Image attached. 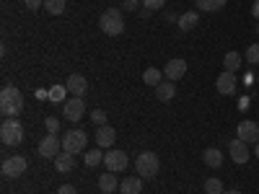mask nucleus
<instances>
[{
	"mask_svg": "<svg viewBox=\"0 0 259 194\" xmlns=\"http://www.w3.org/2000/svg\"><path fill=\"white\" fill-rule=\"evenodd\" d=\"M0 112L6 117H18L24 112V93H21L16 85H6L0 91Z\"/></svg>",
	"mask_w": 259,
	"mask_h": 194,
	"instance_id": "1",
	"label": "nucleus"
},
{
	"mask_svg": "<svg viewBox=\"0 0 259 194\" xmlns=\"http://www.w3.org/2000/svg\"><path fill=\"white\" fill-rule=\"evenodd\" d=\"M99 29L106 34V36H119L124 31V18L117 8H106L99 18Z\"/></svg>",
	"mask_w": 259,
	"mask_h": 194,
	"instance_id": "2",
	"label": "nucleus"
},
{
	"mask_svg": "<svg viewBox=\"0 0 259 194\" xmlns=\"http://www.w3.org/2000/svg\"><path fill=\"white\" fill-rule=\"evenodd\" d=\"M135 168H138V176L140 179H153L158 174V168H161V161L156 153H150V150H145V153L138 156L135 161Z\"/></svg>",
	"mask_w": 259,
	"mask_h": 194,
	"instance_id": "3",
	"label": "nucleus"
},
{
	"mask_svg": "<svg viewBox=\"0 0 259 194\" xmlns=\"http://www.w3.org/2000/svg\"><path fill=\"white\" fill-rule=\"evenodd\" d=\"M0 140L6 145H21L24 142V127H21V122L16 117H8L3 122V127H0Z\"/></svg>",
	"mask_w": 259,
	"mask_h": 194,
	"instance_id": "4",
	"label": "nucleus"
},
{
	"mask_svg": "<svg viewBox=\"0 0 259 194\" xmlns=\"http://www.w3.org/2000/svg\"><path fill=\"white\" fill-rule=\"evenodd\" d=\"M85 142H89V135H85L83 129H70V132L62 135V150L65 153H73V156L83 153Z\"/></svg>",
	"mask_w": 259,
	"mask_h": 194,
	"instance_id": "5",
	"label": "nucleus"
},
{
	"mask_svg": "<svg viewBox=\"0 0 259 194\" xmlns=\"http://www.w3.org/2000/svg\"><path fill=\"white\" fill-rule=\"evenodd\" d=\"M104 166H106V171H112V174H119V171H124L127 166H130V161H127V153H122V150H114V148H109L104 153Z\"/></svg>",
	"mask_w": 259,
	"mask_h": 194,
	"instance_id": "6",
	"label": "nucleus"
},
{
	"mask_svg": "<svg viewBox=\"0 0 259 194\" xmlns=\"http://www.w3.org/2000/svg\"><path fill=\"white\" fill-rule=\"evenodd\" d=\"M26 158L24 156H11V158H6L3 161V176H8V179H18V176H24L26 174Z\"/></svg>",
	"mask_w": 259,
	"mask_h": 194,
	"instance_id": "7",
	"label": "nucleus"
},
{
	"mask_svg": "<svg viewBox=\"0 0 259 194\" xmlns=\"http://www.w3.org/2000/svg\"><path fill=\"white\" fill-rule=\"evenodd\" d=\"M83 114H85V101H83L80 96H73V99L65 101L62 117L68 119V122H78V119H83Z\"/></svg>",
	"mask_w": 259,
	"mask_h": 194,
	"instance_id": "8",
	"label": "nucleus"
},
{
	"mask_svg": "<svg viewBox=\"0 0 259 194\" xmlns=\"http://www.w3.org/2000/svg\"><path fill=\"white\" fill-rule=\"evenodd\" d=\"M60 148H62V140H57V135H52V132H47V137H41L39 140V156L41 158H57V153H60Z\"/></svg>",
	"mask_w": 259,
	"mask_h": 194,
	"instance_id": "9",
	"label": "nucleus"
},
{
	"mask_svg": "<svg viewBox=\"0 0 259 194\" xmlns=\"http://www.w3.org/2000/svg\"><path fill=\"white\" fill-rule=\"evenodd\" d=\"M246 145H249V142H244L241 137H236V140L228 142V153H231V161H233V163L244 166V163L249 161V148H246Z\"/></svg>",
	"mask_w": 259,
	"mask_h": 194,
	"instance_id": "10",
	"label": "nucleus"
},
{
	"mask_svg": "<svg viewBox=\"0 0 259 194\" xmlns=\"http://www.w3.org/2000/svg\"><path fill=\"white\" fill-rule=\"evenodd\" d=\"M184 73H187V62L182 60V57H174V60H168L166 62V68H163V75L168 78V80H179V78H184Z\"/></svg>",
	"mask_w": 259,
	"mask_h": 194,
	"instance_id": "11",
	"label": "nucleus"
},
{
	"mask_svg": "<svg viewBox=\"0 0 259 194\" xmlns=\"http://www.w3.org/2000/svg\"><path fill=\"white\" fill-rule=\"evenodd\" d=\"M65 88H68V93L83 99V93L89 91V83H85V78L80 73H73V75H68V80H65Z\"/></svg>",
	"mask_w": 259,
	"mask_h": 194,
	"instance_id": "12",
	"label": "nucleus"
},
{
	"mask_svg": "<svg viewBox=\"0 0 259 194\" xmlns=\"http://www.w3.org/2000/svg\"><path fill=\"white\" fill-rule=\"evenodd\" d=\"M239 137L244 140V142H259V124L256 122H251V119H244L241 124H239Z\"/></svg>",
	"mask_w": 259,
	"mask_h": 194,
	"instance_id": "13",
	"label": "nucleus"
},
{
	"mask_svg": "<svg viewBox=\"0 0 259 194\" xmlns=\"http://www.w3.org/2000/svg\"><path fill=\"white\" fill-rule=\"evenodd\" d=\"M215 88H218V93H223V96L236 93V75L228 73V70H223V73L218 75V80H215Z\"/></svg>",
	"mask_w": 259,
	"mask_h": 194,
	"instance_id": "14",
	"label": "nucleus"
},
{
	"mask_svg": "<svg viewBox=\"0 0 259 194\" xmlns=\"http://www.w3.org/2000/svg\"><path fill=\"white\" fill-rule=\"evenodd\" d=\"M114 137H117L114 127H109V124L99 127L96 129V148H112L114 145Z\"/></svg>",
	"mask_w": 259,
	"mask_h": 194,
	"instance_id": "15",
	"label": "nucleus"
},
{
	"mask_svg": "<svg viewBox=\"0 0 259 194\" xmlns=\"http://www.w3.org/2000/svg\"><path fill=\"white\" fill-rule=\"evenodd\" d=\"M55 168H57V174H70V171L75 168V156L73 153H57V158H55Z\"/></svg>",
	"mask_w": 259,
	"mask_h": 194,
	"instance_id": "16",
	"label": "nucleus"
},
{
	"mask_svg": "<svg viewBox=\"0 0 259 194\" xmlns=\"http://www.w3.org/2000/svg\"><path fill=\"white\" fill-rule=\"evenodd\" d=\"M179 29L182 31H192V29H197V24H200V13L197 11H187V13H182L179 16Z\"/></svg>",
	"mask_w": 259,
	"mask_h": 194,
	"instance_id": "17",
	"label": "nucleus"
},
{
	"mask_svg": "<svg viewBox=\"0 0 259 194\" xmlns=\"http://www.w3.org/2000/svg\"><path fill=\"white\" fill-rule=\"evenodd\" d=\"M143 191V181L140 176H130L119 181V194H140Z\"/></svg>",
	"mask_w": 259,
	"mask_h": 194,
	"instance_id": "18",
	"label": "nucleus"
},
{
	"mask_svg": "<svg viewBox=\"0 0 259 194\" xmlns=\"http://www.w3.org/2000/svg\"><path fill=\"white\" fill-rule=\"evenodd\" d=\"M177 96V85H174V80H163L161 85H158V88H156V99L158 101H171V99H174Z\"/></svg>",
	"mask_w": 259,
	"mask_h": 194,
	"instance_id": "19",
	"label": "nucleus"
},
{
	"mask_svg": "<svg viewBox=\"0 0 259 194\" xmlns=\"http://www.w3.org/2000/svg\"><path fill=\"white\" fill-rule=\"evenodd\" d=\"M202 161H205L207 168H221L223 166V153H221L218 148H207L205 153H202Z\"/></svg>",
	"mask_w": 259,
	"mask_h": 194,
	"instance_id": "20",
	"label": "nucleus"
},
{
	"mask_svg": "<svg viewBox=\"0 0 259 194\" xmlns=\"http://www.w3.org/2000/svg\"><path fill=\"white\" fill-rule=\"evenodd\" d=\"M99 189H101L104 194H114V191L119 189V181L114 179V174H112V171H106L104 176H99Z\"/></svg>",
	"mask_w": 259,
	"mask_h": 194,
	"instance_id": "21",
	"label": "nucleus"
},
{
	"mask_svg": "<svg viewBox=\"0 0 259 194\" xmlns=\"http://www.w3.org/2000/svg\"><path fill=\"white\" fill-rule=\"evenodd\" d=\"M197 3V11H202V13H215V11H221L228 0H194Z\"/></svg>",
	"mask_w": 259,
	"mask_h": 194,
	"instance_id": "22",
	"label": "nucleus"
},
{
	"mask_svg": "<svg viewBox=\"0 0 259 194\" xmlns=\"http://www.w3.org/2000/svg\"><path fill=\"white\" fill-rule=\"evenodd\" d=\"M241 55L239 52H228L226 57H223V70H228V73H236V70H239L241 68Z\"/></svg>",
	"mask_w": 259,
	"mask_h": 194,
	"instance_id": "23",
	"label": "nucleus"
},
{
	"mask_svg": "<svg viewBox=\"0 0 259 194\" xmlns=\"http://www.w3.org/2000/svg\"><path fill=\"white\" fill-rule=\"evenodd\" d=\"M143 83H145V85H153V88H158V85L163 83V80H161V70L148 68V70L143 73Z\"/></svg>",
	"mask_w": 259,
	"mask_h": 194,
	"instance_id": "24",
	"label": "nucleus"
},
{
	"mask_svg": "<svg viewBox=\"0 0 259 194\" xmlns=\"http://www.w3.org/2000/svg\"><path fill=\"white\" fill-rule=\"evenodd\" d=\"M83 163L89 166V168H94V166L104 163V153H101V148H96V150H89V153L83 156Z\"/></svg>",
	"mask_w": 259,
	"mask_h": 194,
	"instance_id": "25",
	"label": "nucleus"
},
{
	"mask_svg": "<svg viewBox=\"0 0 259 194\" xmlns=\"http://www.w3.org/2000/svg\"><path fill=\"white\" fill-rule=\"evenodd\" d=\"M65 0H45V11L50 13V16H62L65 13Z\"/></svg>",
	"mask_w": 259,
	"mask_h": 194,
	"instance_id": "26",
	"label": "nucleus"
},
{
	"mask_svg": "<svg viewBox=\"0 0 259 194\" xmlns=\"http://www.w3.org/2000/svg\"><path fill=\"white\" fill-rule=\"evenodd\" d=\"M223 181L221 179H207L205 181V194H223Z\"/></svg>",
	"mask_w": 259,
	"mask_h": 194,
	"instance_id": "27",
	"label": "nucleus"
},
{
	"mask_svg": "<svg viewBox=\"0 0 259 194\" xmlns=\"http://www.w3.org/2000/svg\"><path fill=\"white\" fill-rule=\"evenodd\" d=\"M65 93H68L65 85H52V88H50V101L52 104H60V101H65Z\"/></svg>",
	"mask_w": 259,
	"mask_h": 194,
	"instance_id": "28",
	"label": "nucleus"
},
{
	"mask_svg": "<svg viewBox=\"0 0 259 194\" xmlns=\"http://www.w3.org/2000/svg\"><path fill=\"white\" fill-rule=\"evenodd\" d=\"M246 62L259 65V44H251V47L246 50Z\"/></svg>",
	"mask_w": 259,
	"mask_h": 194,
	"instance_id": "29",
	"label": "nucleus"
},
{
	"mask_svg": "<svg viewBox=\"0 0 259 194\" xmlns=\"http://www.w3.org/2000/svg\"><path fill=\"white\" fill-rule=\"evenodd\" d=\"M45 124H47V132H52V135L60 132V119H57V117H47Z\"/></svg>",
	"mask_w": 259,
	"mask_h": 194,
	"instance_id": "30",
	"label": "nucleus"
},
{
	"mask_svg": "<svg viewBox=\"0 0 259 194\" xmlns=\"http://www.w3.org/2000/svg\"><path fill=\"white\" fill-rule=\"evenodd\" d=\"M91 122H94L96 127H104V124H106V114H104L101 109H94V112H91Z\"/></svg>",
	"mask_w": 259,
	"mask_h": 194,
	"instance_id": "31",
	"label": "nucleus"
},
{
	"mask_svg": "<svg viewBox=\"0 0 259 194\" xmlns=\"http://www.w3.org/2000/svg\"><path fill=\"white\" fill-rule=\"evenodd\" d=\"M163 6H166V0H143V8H148V11H158Z\"/></svg>",
	"mask_w": 259,
	"mask_h": 194,
	"instance_id": "32",
	"label": "nucleus"
},
{
	"mask_svg": "<svg viewBox=\"0 0 259 194\" xmlns=\"http://www.w3.org/2000/svg\"><path fill=\"white\" fill-rule=\"evenodd\" d=\"M140 0H122V11H138Z\"/></svg>",
	"mask_w": 259,
	"mask_h": 194,
	"instance_id": "33",
	"label": "nucleus"
},
{
	"mask_svg": "<svg viewBox=\"0 0 259 194\" xmlns=\"http://www.w3.org/2000/svg\"><path fill=\"white\" fill-rule=\"evenodd\" d=\"M24 6L29 11H39V8H45V0H24Z\"/></svg>",
	"mask_w": 259,
	"mask_h": 194,
	"instance_id": "34",
	"label": "nucleus"
},
{
	"mask_svg": "<svg viewBox=\"0 0 259 194\" xmlns=\"http://www.w3.org/2000/svg\"><path fill=\"white\" fill-rule=\"evenodd\" d=\"M57 194H78V189H75L73 184H62V186L57 189Z\"/></svg>",
	"mask_w": 259,
	"mask_h": 194,
	"instance_id": "35",
	"label": "nucleus"
},
{
	"mask_svg": "<svg viewBox=\"0 0 259 194\" xmlns=\"http://www.w3.org/2000/svg\"><path fill=\"white\" fill-rule=\"evenodd\" d=\"M36 99H45V101H50V88L45 91V88H39L36 91Z\"/></svg>",
	"mask_w": 259,
	"mask_h": 194,
	"instance_id": "36",
	"label": "nucleus"
},
{
	"mask_svg": "<svg viewBox=\"0 0 259 194\" xmlns=\"http://www.w3.org/2000/svg\"><path fill=\"white\" fill-rule=\"evenodd\" d=\"M251 16L259 21V0H254V6H251Z\"/></svg>",
	"mask_w": 259,
	"mask_h": 194,
	"instance_id": "37",
	"label": "nucleus"
},
{
	"mask_svg": "<svg viewBox=\"0 0 259 194\" xmlns=\"http://www.w3.org/2000/svg\"><path fill=\"white\" fill-rule=\"evenodd\" d=\"M166 21H168V24H177L179 18H177V13H166Z\"/></svg>",
	"mask_w": 259,
	"mask_h": 194,
	"instance_id": "38",
	"label": "nucleus"
},
{
	"mask_svg": "<svg viewBox=\"0 0 259 194\" xmlns=\"http://www.w3.org/2000/svg\"><path fill=\"white\" fill-rule=\"evenodd\" d=\"M223 194H244V191H239V189H228V191H223Z\"/></svg>",
	"mask_w": 259,
	"mask_h": 194,
	"instance_id": "39",
	"label": "nucleus"
},
{
	"mask_svg": "<svg viewBox=\"0 0 259 194\" xmlns=\"http://www.w3.org/2000/svg\"><path fill=\"white\" fill-rule=\"evenodd\" d=\"M254 153H256V158H259V142L254 145Z\"/></svg>",
	"mask_w": 259,
	"mask_h": 194,
	"instance_id": "40",
	"label": "nucleus"
},
{
	"mask_svg": "<svg viewBox=\"0 0 259 194\" xmlns=\"http://www.w3.org/2000/svg\"><path fill=\"white\" fill-rule=\"evenodd\" d=\"M256 34H259V24H256Z\"/></svg>",
	"mask_w": 259,
	"mask_h": 194,
	"instance_id": "41",
	"label": "nucleus"
},
{
	"mask_svg": "<svg viewBox=\"0 0 259 194\" xmlns=\"http://www.w3.org/2000/svg\"><path fill=\"white\" fill-rule=\"evenodd\" d=\"M114 194H117V191H114Z\"/></svg>",
	"mask_w": 259,
	"mask_h": 194,
	"instance_id": "42",
	"label": "nucleus"
}]
</instances>
